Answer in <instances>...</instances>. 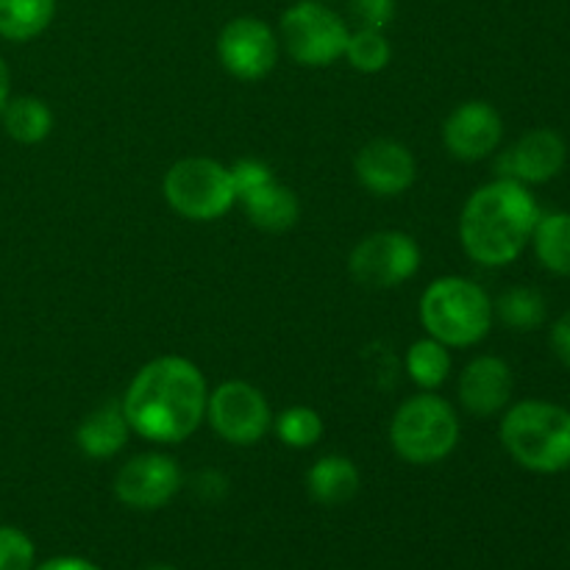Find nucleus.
Returning a JSON list of instances; mask_svg holds the SVG:
<instances>
[{
  "mask_svg": "<svg viewBox=\"0 0 570 570\" xmlns=\"http://www.w3.org/2000/svg\"><path fill=\"white\" fill-rule=\"evenodd\" d=\"M204 373L184 356H159L139 367L122 395L128 429L150 443H184L206 417Z\"/></svg>",
  "mask_w": 570,
  "mask_h": 570,
  "instance_id": "nucleus-1",
  "label": "nucleus"
},
{
  "mask_svg": "<svg viewBox=\"0 0 570 570\" xmlns=\"http://www.w3.org/2000/svg\"><path fill=\"white\" fill-rule=\"evenodd\" d=\"M540 206L529 187L495 178L468 198L460 217V239L465 254L484 267L515 262L532 243Z\"/></svg>",
  "mask_w": 570,
  "mask_h": 570,
  "instance_id": "nucleus-2",
  "label": "nucleus"
},
{
  "mask_svg": "<svg viewBox=\"0 0 570 570\" xmlns=\"http://www.w3.org/2000/svg\"><path fill=\"white\" fill-rule=\"evenodd\" d=\"M507 454L532 473L570 468V410L551 401H521L501 421Z\"/></svg>",
  "mask_w": 570,
  "mask_h": 570,
  "instance_id": "nucleus-3",
  "label": "nucleus"
},
{
  "mask_svg": "<svg viewBox=\"0 0 570 570\" xmlns=\"http://www.w3.org/2000/svg\"><path fill=\"white\" fill-rule=\"evenodd\" d=\"M421 321L429 337L445 348L482 343L493 326V301L479 284L462 276H443L421 298Z\"/></svg>",
  "mask_w": 570,
  "mask_h": 570,
  "instance_id": "nucleus-4",
  "label": "nucleus"
},
{
  "mask_svg": "<svg viewBox=\"0 0 570 570\" xmlns=\"http://www.w3.org/2000/svg\"><path fill=\"white\" fill-rule=\"evenodd\" d=\"M390 443L410 465L443 462L460 443V417L445 399L432 393L412 395L390 423Z\"/></svg>",
  "mask_w": 570,
  "mask_h": 570,
  "instance_id": "nucleus-5",
  "label": "nucleus"
},
{
  "mask_svg": "<svg viewBox=\"0 0 570 570\" xmlns=\"http://www.w3.org/2000/svg\"><path fill=\"white\" fill-rule=\"evenodd\" d=\"M167 206L187 220L209 223L226 215L237 204L232 170L206 156L176 161L161 181Z\"/></svg>",
  "mask_w": 570,
  "mask_h": 570,
  "instance_id": "nucleus-6",
  "label": "nucleus"
},
{
  "mask_svg": "<svg viewBox=\"0 0 570 570\" xmlns=\"http://www.w3.org/2000/svg\"><path fill=\"white\" fill-rule=\"evenodd\" d=\"M348 26L321 0H301L282 14V39L293 61L304 67H326L345 56Z\"/></svg>",
  "mask_w": 570,
  "mask_h": 570,
  "instance_id": "nucleus-7",
  "label": "nucleus"
},
{
  "mask_svg": "<svg viewBox=\"0 0 570 570\" xmlns=\"http://www.w3.org/2000/svg\"><path fill=\"white\" fill-rule=\"evenodd\" d=\"M206 421L232 445H256L273 423V412L259 387L248 382H223L206 399Z\"/></svg>",
  "mask_w": 570,
  "mask_h": 570,
  "instance_id": "nucleus-8",
  "label": "nucleus"
},
{
  "mask_svg": "<svg viewBox=\"0 0 570 570\" xmlns=\"http://www.w3.org/2000/svg\"><path fill=\"white\" fill-rule=\"evenodd\" d=\"M421 267V248L404 232L367 234L351 250L348 271L362 287L393 289L412 278Z\"/></svg>",
  "mask_w": 570,
  "mask_h": 570,
  "instance_id": "nucleus-9",
  "label": "nucleus"
},
{
  "mask_svg": "<svg viewBox=\"0 0 570 570\" xmlns=\"http://www.w3.org/2000/svg\"><path fill=\"white\" fill-rule=\"evenodd\" d=\"M223 67L239 81H259L276 67L278 37L259 17H234L217 39Z\"/></svg>",
  "mask_w": 570,
  "mask_h": 570,
  "instance_id": "nucleus-10",
  "label": "nucleus"
},
{
  "mask_svg": "<svg viewBox=\"0 0 570 570\" xmlns=\"http://www.w3.org/2000/svg\"><path fill=\"white\" fill-rule=\"evenodd\" d=\"M181 490V468L165 454H139L115 476V495L131 510H161Z\"/></svg>",
  "mask_w": 570,
  "mask_h": 570,
  "instance_id": "nucleus-11",
  "label": "nucleus"
},
{
  "mask_svg": "<svg viewBox=\"0 0 570 570\" xmlns=\"http://www.w3.org/2000/svg\"><path fill=\"white\" fill-rule=\"evenodd\" d=\"M566 159V139L551 128H534L499 156L495 170H499V178H510L529 187V184H546L560 176Z\"/></svg>",
  "mask_w": 570,
  "mask_h": 570,
  "instance_id": "nucleus-12",
  "label": "nucleus"
},
{
  "mask_svg": "<svg viewBox=\"0 0 570 570\" xmlns=\"http://www.w3.org/2000/svg\"><path fill=\"white\" fill-rule=\"evenodd\" d=\"M504 137V120L484 100L456 106L443 126V142L454 159L479 161L493 154Z\"/></svg>",
  "mask_w": 570,
  "mask_h": 570,
  "instance_id": "nucleus-13",
  "label": "nucleus"
},
{
  "mask_svg": "<svg viewBox=\"0 0 570 570\" xmlns=\"http://www.w3.org/2000/svg\"><path fill=\"white\" fill-rule=\"evenodd\" d=\"M354 167L362 187L379 198H393V195L406 193L417 178L415 156L406 145L395 142V139H371L367 145H362Z\"/></svg>",
  "mask_w": 570,
  "mask_h": 570,
  "instance_id": "nucleus-14",
  "label": "nucleus"
},
{
  "mask_svg": "<svg viewBox=\"0 0 570 570\" xmlns=\"http://www.w3.org/2000/svg\"><path fill=\"white\" fill-rule=\"evenodd\" d=\"M512 399V371L499 356H476L460 376V401L471 415H499Z\"/></svg>",
  "mask_w": 570,
  "mask_h": 570,
  "instance_id": "nucleus-15",
  "label": "nucleus"
},
{
  "mask_svg": "<svg viewBox=\"0 0 570 570\" xmlns=\"http://www.w3.org/2000/svg\"><path fill=\"white\" fill-rule=\"evenodd\" d=\"M239 204L245 206V215H248V220L254 223L256 228L271 234L287 232V228H293L301 217L298 195L289 187H284V184H278L276 178H271V181L262 184V187L250 189L248 195L239 198Z\"/></svg>",
  "mask_w": 570,
  "mask_h": 570,
  "instance_id": "nucleus-16",
  "label": "nucleus"
},
{
  "mask_svg": "<svg viewBox=\"0 0 570 570\" xmlns=\"http://www.w3.org/2000/svg\"><path fill=\"white\" fill-rule=\"evenodd\" d=\"M306 488L317 504L343 507L360 493V468L348 456H321L306 473Z\"/></svg>",
  "mask_w": 570,
  "mask_h": 570,
  "instance_id": "nucleus-17",
  "label": "nucleus"
},
{
  "mask_svg": "<svg viewBox=\"0 0 570 570\" xmlns=\"http://www.w3.org/2000/svg\"><path fill=\"white\" fill-rule=\"evenodd\" d=\"M128 440V421L122 415L120 404H106L98 406L92 415H87L81 421L76 432L78 449L83 451L92 460H106V456H115L117 451L126 445Z\"/></svg>",
  "mask_w": 570,
  "mask_h": 570,
  "instance_id": "nucleus-18",
  "label": "nucleus"
},
{
  "mask_svg": "<svg viewBox=\"0 0 570 570\" xmlns=\"http://www.w3.org/2000/svg\"><path fill=\"white\" fill-rule=\"evenodd\" d=\"M56 0H0V37L31 42L53 22Z\"/></svg>",
  "mask_w": 570,
  "mask_h": 570,
  "instance_id": "nucleus-19",
  "label": "nucleus"
},
{
  "mask_svg": "<svg viewBox=\"0 0 570 570\" xmlns=\"http://www.w3.org/2000/svg\"><path fill=\"white\" fill-rule=\"evenodd\" d=\"M532 245L546 271L557 273V276H570V212L540 215Z\"/></svg>",
  "mask_w": 570,
  "mask_h": 570,
  "instance_id": "nucleus-20",
  "label": "nucleus"
},
{
  "mask_svg": "<svg viewBox=\"0 0 570 570\" xmlns=\"http://www.w3.org/2000/svg\"><path fill=\"white\" fill-rule=\"evenodd\" d=\"M3 128L11 139L22 145H37L48 139L50 128H53V115H50L48 104L31 95L9 100L3 106Z\"/></svg>",
  "mask_w": 570,
  "mask_h": 570,
  "instance_id": "nucleus-21",
  "label": "nucleus"
},
{
  "mask_svg": "<svg viewBox=\"0 0 570 570\" xmlns=\"http://www.w3.org/2000/svg\"><path fill=\"white\" fill-rule=\"evenodd\" d=\"M406 373H410V379L417 387H440L451 373L449 348L434 337L417 340V343L410 345V354H406Z\"/></svg>",
  "mask_w": 570,
  "mask_h": 570,
  "instance_id": "nucleus-22",
  "label": "nucleus"
},
{
  "mask_svg": "<svg viewBox=\"0 0 570 570\" xmlns=\"http://www.w3.org/2000/svg\"><path fill=\"white\" fill-rule=\"evenodd\" d=\"M493 315L515 332H534L546 321V298L532 287H512L493 306Z\"/></svg>",
  "mask_w": 570,
  "mask_h": 570,
  "instance_id": "nucleus-23",
  "label": "nucleus"
},
{
  "mask_svg": "<svg viewBox=\"0 0 570 570\" xmlns=\"http://www.w3.org/2000/svg\"><path fill=\"white\" fill-rule=\"evenodd\" d=\"M343 59H348V65L360 72H382L393 59V48H390V39L384 37V31L360 28L348 37Z\"/></svg>",
  "mask_w": 570,
  "mask_h": 570,
  "instance_id": "nucleus-24",
  "label": "nucleus"
},
{
  "mask_svg": "<svg viewBox=\"0 0 570 570\" xmlns=\"http://www.w3.org/2000/svg\"><path fill=\"white\" fill-rule=\"evenodd\" d=\"M323 417L312 406H289L276 417V434L289 449H312L323 438Z\"/></svg>",
  "mask_w": 570,
  "mask_h": 570,
  "instance_id": "nucleus-25",
  "label": "nucleus"
},
{
  "mask_svg": "<svg viewBox=\"0 0 570 570\" xmlns=\"http://www.w3.org/2000/svg\"><path fill=\"white\" fill-rule=\"evenodd\" d=\"M33 543L14 527H0V570H33Z\"/></svg>",
  "mask_w": 570,
  "mask_h": 570,
  "instance_id": "nucleus-26",
  "label": "nucleus"
},
{
  "mask_svg": "<svg viewBox=\"0 0 570 570\" xmlns=\"http://www.w3.org/2000/svg\"><path fill=\"white\" fill-rule=\"evenodd\" d=\"M232 170V181H234V193H237V200L243 198V195H248L250 189L262 187V184H267L273 178L271 167L265 165V161H256V159H239L237 165L228 167Z\"/></svg>",
  "mask_w": 570,
  "mask_h": 570,
  "instance_id": "nucleus-27",
  "label": "nucleus"
},
{
  "mask_svg": "<svg viewBox=\"0 0 570 570\" xmlns=\"http://www.w3.org/2000/svg\"><path fill=\"white\" fill-rule=\"evenodd\" d=\"M351 9L362 28L384 31L395 17V0H351Z\"/></svg>",
  "mask_w": 570,
  "mask_h": 570,
  "instance_id": "nucleus-28",
  "label": "nucleus"
},
{
  "mask_svg": "<svg viewBox=\"0 0 570 570\" xmlns=\"http://www.w3.org/2000/svg\"><path fill=\"white\" fill-rule=\"evenodd\" d=\"M551 348H554L557 360L570 371V312H566L551 328Z\"/></svg>",
  "mask_w": 570,
  "mask_h": 570,
  "instance_id": "nucleus-29",
  "label": "nucleus"
},
{
  "mask_svg": "<svg viewBox=\"0 0 570 570\" xmlns=\"http://www.w3.org/2000/svg\"><path fill=\"white\" fill-rule=\"evenodd\" d=\"M33 570H100V568L92 566L89 560H81V557H56V560L42 562V566Z\"/></svg>",
  "mask_w": 570,
  "mask_h": 570,
  "instance_id": "nucleus-30",
  "label": "nucleus"
},
{
  "mask_svg": "<svg viewBox=\"0 0 570 570\" xmlns=\"http://www.w3.org/2000/svg\"><path fill=\"white\" fill-rule=\"evenodd\" d=\"M9 87H11L9 67H6L3 56H0V111H3V106L9 104Z\"/></svg>",
  "mask_w": 570,
  "mask_h": 570,
  "instance_id": "nucleus-31",
  "label": "nucleus"
},
{
  "mask_svg": "<svg viewBox=\"0 0 570 570\" xmlns=\"http://www.w3.org/2000/svg\"><path fill=\"white\" fill-rule=\"evenodd\" d=\"M148 570H176V568H170V566H154V568H148Z\"/></svg>",
  "mask_w": 570,
  "mask_h": 570,
  "instance_id": "nucleus-32",
  "label": "nucleus"
}]
</instances>
